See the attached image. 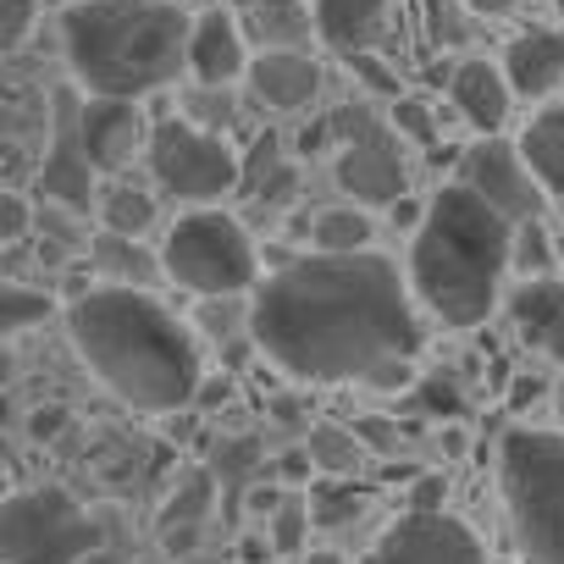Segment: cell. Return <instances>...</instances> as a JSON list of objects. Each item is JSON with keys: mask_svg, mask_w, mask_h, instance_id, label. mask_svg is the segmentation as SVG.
Returning a JSON list of instances; mask_svg holds the SVG:
<instances>
[{"mask_svg": "<svg viewBox=\"0 0 564 564\" xmlns=\"http://www.w3.org/2000/svg\"><path fill=\"white\" fill-rule=\"evenodd\" d=\"M249 344L294 382H371L388 360H415L426 344L410 282L382 249L294 254L254 282Z\"/></svg>", "mask_w": 564, "mask_h": 564, "instance_id": "obj_1", "label": "cell"}, {"mask_svg": "<svg viewBox=\"0 0 564 564\" xmlns=\"http://www.w3.org/2000/svg\"><path fill=\"white\" fill-rule=\"evenodd\" d=\"M67 338L89 377L139 415H177L199 399V338L144 289H89L67 305Z\"/></svg>", "mask_w": 564, "mask_h": 564, "instance_id": "obj_2", "label": "cell"}, {"mask_svg": "<svg viewBox=\"0 0 564 564\" xmlns=\"http://www.w3.org/2000/svg\"><path fill=\"white\" fill-rule=\"evenodd\" d=\"M194 18L177 0H78L62 12V56L89 100H150L188 73Z\"/></svg>", "mask_w": 564, "mask_h": 564, "instance_id": "obj_3", "label": "cell"}, {"mask_svg": "<svg viewBox=\"0 0 564 564\" xmlns=\"http://www.w3.org/2000/svg\"><path fill=\"white\" fill-rule=\"evenodd\" d=\"M509 243H514V227L487 199H476L465 183H443L410 243L415 305H426L454 333L481 327L503 300Z\"/></svg>", "mask_w": 564, "mask_h": 564, "instance_id": "obj_4", "label": "cell"}, {"mask_svg": "<svg viewBox=\"0 0 564 564\" xmlns=\"http://www.w3.org/2000/svg\"><path fill=\"white\" fill-rule=\"evenodd\" d=\"M498 487L525 564H564V432L509 426L498 443Z\"/></svg>", "mask_w": 564, "mask_h": 564, "instance_id": "obj_5", "label": "cell"}, {"mask_svg": "<svg viewBox=\"0 0 564 564\" xmlns=\"http://www.w3.org/2000/svg\"><path fill=\"white\" fill-rule=\"evenodd\" d=\"M161 276L194 300H238L260 282V249L227 210H188L161 243Z\"/></svg>", "mask_w": 564, "mask_h": 564, "instance_id": "obj_6", "label": "cell"}, {"mask_svg": "<svg viewBox=\"0 0 564 564\" xmlns=\"http://www.w3.org/2000/svg\"><path fill=\"white\" fill-rule=\"evenodd\" d=\"M100 547L95 514L62 487L0 498V564H78Z\"/></svg>", "mask_w": 564, "mask_h": 564, "instance_id": "obj_7", "label": "cell"}, {"mask_svg": "<svg viewBox=\"0 0 564 564\" xmlns=\"http://www.w3.org/2000/svg\"><path fill=\"white\" fill-rule=\"evenodd\" d=\"M144 161H150L155 188L177 205H194V210H216V199H227L243 183V161L227 144V133H205L188 117L150 122Z\"/></svg>", "mask_w": 564, "mask_h": 564, "instance_id": "obj_8", "label": "cell"}, {"mask_svg": "<svg viewBox=\"0 0 564 564\" xmlns=\"http://www.w3.org/2000/svg\"><path fill=\"white\" fill-rule=\"evenodd\" d=\"M338 133V161H333V183L349 194V205L371 210V205H399L410 194V166L399 150V133L388 122H377L371 111H338L327 117Z\"/></svg>", "mask_w": 564, "mask_h": 564, "instance_id": "obj_9", "label": "cell"}, {"mask_svg": "<svg viewBox=\"0 0 564 564\" xmlns=\"http://www.w3.org/2000/svg\"><path fill=\"white\" fill-rule=\"evenodd\" d=\"M454 183H465L476 199H487L509 227L536 221L542 205H547V194L536 188V177H531L520 144H509V139H476V144L459 155V177H454Z\"/></svg>", "mask_w": 564, "mask_h": 564, "instance_id": "obj_10", "label": "cell"}, {"mask_svg": "<svg viewBox=\"0 0 564 564\" xmlns=\"http://www.w3.org/2000/svg\"><path fill=\"white\" fill-rule=\"evenodd\" d=\"M360 564H487V547H481V536L459 520V514H448V509H437V514H399L366 553H360Z\"/></svg>", "mask_w": 564, "mask_h": 564, "instance_id": "obj_11", "label": "cell"}, {"mask_svg": "<svg viewBox=\"0 0 564 564\" xmlns=\"http://www.w3.org/2000/svg\"><path fill=\"white\" fill-rule=\"evenodd\" d=\"M150 144V122L133 100H89L78 111V150L95 172H122Z\"/></svg>", "mask_w": 564, "mask_h": 564, "instance_id": "obj_12", "label": "cell"}, {"mask_svg": "<svg viewBox=\"0 0 564 564\" xmlns=\"http://www.w3.org/2000/svg\"><path fill=\"white\" fill-rule=\"evenodd\" d=\"M249 56L254 51L238 34V23H232L227 7H210V12L194 18V29H188V78L199 89H232V84H243Z\"/></svg>", "mask_w": 564, "mask_h": 564, "instance_id": "obj_13", "label": "cell"}, {"mask_svg": "<svg viewBox=\"0 0 564 564\" xmlns=\"http://www.w3.org/2000/svg\"><path fill=\"white\" fill-rule=\"evenodd\" d=\"M243 84L265 111H305L322 95V62L311 51H260L249 56Z\"/></svg>", "mask_w": 564, "mask_h": 564, "instance_id": "obj_14", "label": "cell"}, {"mask_svg": "<svg viewBox=\"0 0 564 564\" xmlns=\"http://www.w3.org/2000/svg\"><path fill=\"white\" fill-rule=\"evenodd\" d=\"M232 23L249 40V51H311L316 23H311V0H232Z\"/></svg>", "mask_w": 564, "mask_h": 564, "instance_id": "obj_15", "label": "cell"}, {"mask_svg": "<svg viewBox=\"0 0 564 564\" xmlns=\"http://www.w3.org/2000/svg\"><path fill=\"white\" fill-rule=\"evenodd\" d=\"M509 95L520 100H547L564 84V34L558 29H525L509 40L503 62H498Z\"/></svg>", "mask_w": 564, "mask_h": 564, "instance_id": "obj_16", "label": "cell"}, {"mask_svg": "<svg viewBox=\"0 0 564 564\" xmlns=\"http://www.w3.org/2000/svg\"><path fill=\"white\" fill-rule=\"evenodd\" d=\"M448 100H454V111H459L481 139H498V128L509 122V106H514V95H509L498 62H481V56H470V62H459V67L448 73Z\"/></svg>", "mask_w": 564, "mask_h": 564, "instance_id": "obj_17", "label": "cell"}, {"mask_svg": "<svg viewBox=\"0 0 564 564\" xmlns=\"http://www.w3.org/2000/svg\"><path fill=\"white\" fill-rule=\"evenodd\" d=\"M388 7L393 0H311V23L327 51L366 56V51H377V40L388 29Z\"/></svg>", "mask_w": 564, "mask_h": 564, "instance_id": "obj_18", "label": "cell"}, {"mask_svg": "<svg viewBox=\"0 0 564 564\" xmlns=\"http://www.w3.org/2000/svg\"><path fill=\"white\" fill-rule=\"evenodd\" d=\"M89 271L100 276V289H155L161 282V254L155 249H144L139 238H111V232H100L95 243H89Z\"/></svg>", "mask_w": 564, "mask_h": 564, "instance_id": "obj_19", "label": "cell"}, {"mask_svg": "<svg viewBox=\"0 0 564 564\" xmlns=\"http://www.w3.org/2000/svg\"><path fill=\"white\" fill-rule=\"evenodd\" d=\"M520 155H525L536 188H542L547 199H564V100L542 106V111L525 122V133H520Z\"/></svg>", "mask_w": 564, "mask_h": 564, "instance_id": "obj_20", "label": "cell"}, {"mask_svg": "<svg viewBox=\"0 0 564 564\" xmlns=\"http://www.w3.org/2000/svg\"><path fill=\"white\" fill-rule=\"evenodd\" d=\"M377 238V221L360 210V205H327L311 216V249L316 254H360L371 249Z\"/></svg>", "mask_w": 564, "mask_h": 564, "instance_id": "obj_21", "label": "cell"}, {"mask_svg": "<svg viewBox=\"0 0 564 564\" xmlns=\"http://www.w3.org/2000/svg\"><path fill=\"white\" fill-rule=\"evenodd\" d=\"M509 316L520 327V338H542L558 316H564V282L558 276H525L520 289L509 294Z\"/></svg>", "mask_w": 564, "mask_h": 564, "instance_id": "obj_22", "label": "cell"}, {"mask_svg": "<svg viewBox=\"0 0 564 564\" xmlns=\"http://www.w3.org/2000/svg\"><path fill=\"white\" fill-rule=\"evenodd\" d=\"M155 227V194L150 188H133V183H111L100 194V232L111 238H139Z\"/></svg>", "mask_w": 564, "mask_h": 564, "instance_id": "obj_23", "label": "cell"}, {"mask_svg": "<svg viewBox=\"0 0 564 564\" xmlns=\"http://www.w3.org/2000/svg\"><path fill=\"white\" fill-rule=\"evenodd\" d=\"M305 459H311V470H322L327 481H355V470L366 465V448H360L355 426H333V421H327V426L311 432Z\"/></svg>", "mask_w": 564, "mask_h": 564, "instance_id": "obj_24", "label": "cell"}, {"mask_svg": "<svg viewBox=\"0 0 564 564\" xmlns=\"http://www.w3.org/2000/svg\"><path fill=\"white\" fill-rule=\"evenodd\" d=\"M56 300L45 289H29V282H12V276H0V344H7L12 333H29L40 322H51Z\"/></svg>", "mask_w": 564, "mask_h": 564, "instance_id": "obj_25", "label": "cell"}, {"mask_svg": "<svg viewBox=\"0 0 564 564\" xmlns=\"http://www.w3.org/2000/svg\"><path fill=\"white\" fill-rule=\"evenodd\" d=\"M305 503H311V525L338 531V525H349V520L371 503V487H366V481H316Z\"/></svg>", "mask_w": 564, "mask_h": 564, "instance_id": "obj_26", "label": "cell"}, {"mask_svg": "<svg viewBox=\"0 0 564 564\" xmlns=\"http://www.w3.org/2000/svg\"><path fill=\"white\" fill-rule=\"evenodd\" d=\"M210 498H216V487H210L205 470L188 476V481H177V492H172L166 509H161V531H199L205 514H210Z\"/></svg>", "mask_w": 564, "mask_h": 564, "instance_id": "obj_27", "label": "cell"}, {"mask_svg": "<svg viewBox=\"0 0 564 564\" xmlns=\"http://www.w3.org/2000/svg\"><path fill=\"white\" fill-rule=\"evenodd\" d=\"M265 525H271V553H289L294 558V553L311 547V503L305 498H282Z\"/></svg>", "mask_w": 564, "mask_h": 564, "instance_id": "obj_28", "label": "cell"}, {"mask_svg": "<svg viewBox=\"0 0 564 564\" xmlns=\"http://www.w3.org/2000/svg\"><path fill=\"white\" fill-rule=\"evenodd\" d=\"M426 40L443 51H454V45H465L470 40V18H465V7L459 0H426Z\"/></svg>", "mask_w": 564, "mask_h": 564, "instance_id": "obj_29", "label": "cell"}, {"mask_svg": "<svg viewBox=\"0 0 564 564\" xmlns=\"http://www.w3.org/2000/svg\"><path fill=\"white\" fill-rule=\"evenodd\" d=\"M410 404L426 415H465V393L454 388V377H415Z\"/></svg>", "mask_w": 564, "mask_h": 564, "instance_id": "obj_30", "label": "cell"}, {"mask_svg": "<svg viewBox=\"0 0 564 564\" xmlns=\"http://www.w3.org/2000/svg\"><path fill=\"white\" fill-rule=\"evenodd\" d=\"M509 265H520L525 276H547V232L536 227V221H525V227H514V243H509Z\"/></svg>", "mask_w": 564, "mask_h": 564, "instance_id": "obj_31", "label": "cell"}, {"mask_svg": "<svg viewBox=\"0 0 564 564\" xmlns=\"http://www.w3.org/2000/svg\"><path fill=\"white\" fill-rule=\"evenodd\" d=\"M40 23V0H0V51H18Z\"/></svg>", "mask_w": 564, "mask_h": 564, "instance_id": "obj_32", "label": "cell"}, {"mask_svg": "<svg viewBox=\"0 0 564 564\" xmlns=\"http://www.w3.org/2000/svg\"><path fill=\"white\" fill-rule=\"evenodd\" d=\"M399 139H415V144H437V122L426 111V100H393V122H388Z\"/></svg>", "mask_w": 564, "mask_h": 564, "instance_id": "obj_33", "label": "cell"}, {"mask_svg": "<svg viewBox=\"0 0 564 564\" xmlns=\"http://www.w3.org/2000/svg\"><path fill=\"white\" fill-rule=\"evenodd\" d=\"M355 437H360V448L366 454H377V459H388V454H399V421H388V415H360L355 421Z\"/></svg>", "mask_w": 564, "mask_h": 564, "instance_id": "obj_34", "label": "cell"}, {"mask_svg": "<svg viewBox=\"0 0 564 564\" xmlns=\"http://www.w3.org/2000/svg\"><path fill=\"white\" fill-rule=\"evenodd\" d=\"M29 227H34V210H29V199H23V194H12V188H0V249H7V243H18Z\"/></svg>", "mask_w": 564, "mask_h": 564, "instance_id": "obj_35", "label": "cell"}, {"mask_svg": "<svg viewBox=\"0 0 564 564\" xmlns=\"http://www.w3.org/2000/svg\"><path fill=\"white\" fill-rule=\"evenodd\" d=\"M443 498H448V481H443L437 470H421L415 487H410V514H437Z\"/></svg>", "mask_w": 564, "mask_h": 564, "instance_id": "obj_36", "label": "cell"}, {"mask_svg": "<svg viewBox=\"0 0 564 564\" xmlns=\"http://www.w3.org/2000/svg\"><path fill=\"white\" fill-rule=\"evenodd\" d=\"M349 67H355V73H360V78H366L377 95H393V100H399V78H393V73L377 62V51H366V56H349Z\"/></svg>", "mask_w": 564, "mask_h": 564, "instance_id": "obj_37", "label": "cell"}, {"mask_svg": "<svg viewBox=\"0 0 564 564\" xmlns=\"http://www.w3.org/2000/svg\"><path fill=\"white\" fill-rule=\"evenodd\" d=\"M542 393H547V382H542V377H520V382H514V393H509V404H514V410H525V404H536Z\"/></svg>", "mask_w": 564, "mask_h": 564, "instance_id": "obj_38", "label": "cell"}, {"mask_svg": "<svg viewBox=\"0 0 564 564\" xmlns=\"http://www.w3.org/2000/svg\"><path fill=\"white\" fill-rule=\"evenodd\" d=\"M62 426H67V410H40V415L29 421V432H34V437H56Z\"/></svg>", "mask_w": 564, "mask_h": 564, "instance_id": "obj_39", "label": "cell"}, {"mask_svg": "<svg viewBox=\"0 0 564 564\" xmlns=\"http://www.w3.org/2000/svg\"><path fill=\"white\" fill-rule=\"evenodd\" d=\"M536 349H542L547 360H558V366H564V316H558V322H553V327L536 338Z\"/></svg>", "mask_w": 564, "mask_h": 564, "instance_id": "obj_40", "label": "cell"}, {"mask_svg": "<svg viewBox=\"0 0 564 564\" xmlns=\"http://www.w3.org/2000/svg\"><path fill=\"white\" fill-rule=\"evenodd\" d=\"M465 12H481V18H503V12H514V7H525V0H459Z\"/></svg>", "mask_w": 564, "mask_h": 564, "instance_id": "obj_41", "label": "cell"}, {"mask_svg": "<svg viewBox=\"0 0 564 564\" xmlns=\"http://www.w3.org/2000/svg\"><path fill=\"white\" fill-rule=\"evenodd\" d=\"M388 210H393V221H399V227H421V216H426V210H421V199H410V194H404L399 205H388Z\"/></svg>", "mask_w": 564, "mask_h": 564, "instance_id": "obj_42", "label": "cell"}, {"mask_svg": "<svg viewBox=\"0 0 564 564\" xmlns=\"http://www.w3.org/2000/svg\"><path fill=\"white\" fill-rule=\"evenodd\" d=\"M276 503H282V492H276V487H254V492H249V509H254V514H265V520L276 514Z\"/></svg>", "mask_w": 564, "mask_h": 564, "instance_id": "obj_43", "label": "cell"}, {"mask_svg": "<svg viewBox=\"0 0 564 564\" xmlns=\"http://www.w3.org/2000/svg\"><path fill=\"white\" fill-rule=\"evenodd\" d=\"M305 564H349V558L333 553V547H305Z\"/></svg>", "mask_w": 564, "mask_h": 564, "instance_id": "obj_44", "label": "cell"}, {"mask_svg": "<svg viewBox=\"0 0 564 564\" xmlns=\"http://www.w3.org/2000/svg\"><path fill=\"white\" fill-rule=\"evenodd\" d=\"M12 377H18V360H12V349H7V344H0V388H7Z\"/></svg>", "mask_w": 564, "mask_h": 564, "instance_id": "obj_45", "label": "cell"}, {"mask_svg": "<svg viewBox=\"0 0 564 564\" xmlns=\"http://www.w3.org/2000/svg\"><path fill=\"white\" fill-rule=\"evenodd\" d=\"M78 564H122V558H117V553H106V547H95V553H89V558H78Z\"/></svg>", "mask_w": 564, "mask_h": 564, "instance_id": "obj_46", "label": "cell"}, {"mask_svg": "<svg viewBox=\"0 0 564 564\" xmlns=\"http://www.w3.org/2000/svg\"><path fill=\"white\" fill-rule=\"evenodd\" d=\"M7 481H12V459L0 454V498H7Z\"/></svg>", "mask_w": 564, "mask_h": 564, "instance_id": "obj_47", "label": "cell"}, {"mask_svg": "<svg viewBox=\"0 0 564 564\" xmlns=\"http://www.w3.org/2000/svg\"><path fill=\"white\" fill-rule=\"evenodd\" d=\"M553 410H558V426H564V377H558V388H553Z\"/></svg>", "mask_w": 564, "mask_h": 564, "instance_id": "obj_48", "label": "cell"}]
</instances>
